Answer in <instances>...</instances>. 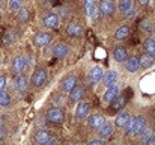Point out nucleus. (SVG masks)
I'll list each match as a JSON object with an SVG mask.
<instances>
[{"label": "nucleus", "mask_w": 155, "mask_h": 145, "mask_svg": "<svg viewBox=\"0 0 155 145\" xmlns=\"http://www.w3.org/2000/svg\"><path fill=\"white\" fill-rule=\"evenodd\" d=\"M146 123L143 116H130L128 123L125 124V133L128 135H140V132L145 129Z\"/></svg>", "instance_id": "1"}, {"label": "nucleus", "mask_w": 155, "mask_h": 145, "mask_svg": "<svg viewBox=\"0 0 155 145\" xmlns=\"http://www.w3.org/2000/svg\"><path fill=\"white\" fill-rule=\"evenodd\" d=\"M47 119L51 123V124H60L63 119H65V115H63V110L60 107H51L47 110Z\"/></svg>", "instance_id": "2"}, {"label": "nucleus", "mask_w": 155, "mask_h": 145, "mask_svg": "<svg viewBox=\"0 0 155 145\" xmlns=\"http://www.w3.org/2000/svg\"><path fill=\"white\" fill-rule=\"evenodd\" d=\"M26 70V57L24 56H15L12 60V73L15 76H20Z\"/></svg>", "instance_id": "3"}, {"label": "nucleus", "mask_w": 155, "mask_h": 145, "mask_svg": "<svg viewBox=\"0 0 155 145\" xmlns=\"http://www.w3.org/2000/svg\"><path fill=\"white\" fill-rule=\"evenodd\" d=\"M50 41H51V33H48V32H38V33L33 36V44H35L36 47H44V46H47Z\"/></svg>", "instance_id": "4"}, {"label": "nucleus", "mask_w": 155, "mask_h": 145, "mask_svg": "<svg viewBox=\"0 0 155 145\" xmlns=\"http://www.w3.org/2000/svg\"><path fill=\"white\" fill-rule=\"evenodd\" d=\"M47 82V71L44 68H38L33 76H32V85L35 86H42L44 83Z\"/></svg>", "instance_id": "5"}, {"label": "nucleus", "mask_w": 155, "mask_h": 145, "mask_svg": "<svg viewBox=\"0 0 155 145\" xmlns=\"http://www.w3.org/2000/svg\"><path fill=\"white\" fill-rule=\"evenodd\" d=\"M98 11L101 12V15L108 17L114 12V2L113 0H101L98 5Z\"/></svg>", "instance_id": "6"}, {"label": "nucleus", "mask_w": 155, "mask_h": 145, "mask_svg": "<svg viewBox=\"0 0 155 145\" xmlns=\"http://www.w3.org/2000/svg\"><path fill=\"white\" fill-rule=\"evenodd\" d=\"M35 142L41 145H47V144H54L56 141L50 138V133L47 130H38L35 133Z\"/></svg>", "instance_id": "7"}, {"label": "nucleus", "mask_w": 155, "mask_h": 145, "mask_svg": "<svg viewBox=\"0 0 155 145\" xmlns=\"http://www.w3.org/2000/svg\"><path fill=\"white\" fill-rule=\"evenodd\" d=\"M42 23H44V26H45V27H48V29H57V27H59V24H60V20H59V17H57L56 14L50 12V14L44 15Z\"/></svg>", "instance_id": "8"}, {"label": "nucleus", "mask_w": 155, "mask_h": 145, "mask_svg": "<svg viewBox=\"0 0 155 145\" xmlns=\"http://www.w3.org/2000/svg\"><path fill=\"white\" fill-rule=\"evenodd\" d=\"M120 92V88L114 83V85H111V86H108L107 88V91L104 92V95H103V101L104 103H107V104H110L113 100H114V97L117 95Z\"/></svg>", "instance_id": "9"}, {"label": "nucleus", "mask_w": 155, "mask_h": 145, "mask_svg": "<svg viewBox=\"0 0 155 145\" xmlns=\"http://www.w3.org/2000/svg\"><path fill=\"white\" fill-rule=\"evenodd\" d=\"M75 85H77V77H75V76H66V77L60 82V89H62L63 92H69Z\"/></svg>", "instance_id": "10"}, {"label": "nucleus", "mask_w": 155, "mask_h": 145, "mask_svg": "<svg viewBox=\"0 0 155 145\" xmlns=\"http://www.w3.org/2000/svg\"><path fill=\"white\" fill-rule=\"evenodd\" d=\"M104 123H105L104 116L103 115H98V113H94V115H91V116L87 118V126H89L91 129H95V130H98Z\"/></svg>", "instance_id": "11"}, {"label": "nucleus", "mask_w": 155, "mask_h": 145, "mask_svg": "<svg viewBox=\"0 0 155 145\" xmlns=\"http://www.w3.org/2000/svg\"><path fill=\"white\" fill-rule=\"evenodd\" d=\"M103 76H104V70L101 67H94L92 70H91V73H89V80H91V83H98V82H101L103 80Z\"/></svg>", "instance_id": "12"}, {"label": "nucleus", "mask_w": 155, "mask_h": 145, "mask_svg": "<svg viewBox=\"0 0 155 145\" xmlns=\"http://www.w3.org/2000/svg\"><path fill=\"white\" fill-rule=\"evenodd\" d=\"M91 110V104L87 101H78L77 109H75V116L77 118H84Z\"/></svg>", "instance_id": "13"}, {"label": "nucleus", "mask_w": 155, "mask_h": 145, "mask_svg": "<svg viewBox=\"0 0 155 145\" xmlns=\"http://www.w3.org/2000/svg\"><path fill=\"white\" fill-rule=\"evenodd\" d=\"M84 94V89H83V86H80V85H75L71 91H69V100L72 101V103H78L80 100H81V97Z\"/></svg>", "instance_id": "14"}, {"label": "nucleus", "mask_w": 155, "mask_h": 145, "mask_svg": "<svg viewBox=\"0 0 155 145\" xmlns=\"http://www.w3.org/2000/svg\"><path fill=\"white\" fill-rule=\"evenodd\" d=\"M66 33H68V36H71V38H78V36L83 33V29H81V26H80L78 23H71V24H68V27H66Z\"/></svg>", "instance_id": "15"}, {"label": "nucleus", "mask_w": 155, "mask_h": 145, "mask_svg": "<svg viewBox=\"0 0 155 145\" xmlns=\"http://www.w3.org/2000/svg\"><path fill=\"white\" fill-rule=\"evenodd\" d=\"M117 71H107L105 74L103 76V82H104V86L105 88H108V86H111V85H114L116 82H117Z\"/></svg>", "instance_id": "16"}, {"label": "nucleus", "mask_w": 155, "mask_h": 145, "mask_svg": "<svg viewBox=\"0 0 155 145\" xmlns=\"http://www.w3.org/2000/svg\"><path fill=\"white\" fill-rule=\"evenodd\" d=\"M110 104H111V109H113V110H117V112H119V110H122V109L125 107V104H127V97L117 94Z\"/></svg>", "instance_id": "17"}, {"label": "nucleus", "mask_w": 155, "mask_h": 145, "mask_svg": "<svg viewBox=\"0 0 155 145\" xmlns=\"http://www.w3.org/2000/svg\"><path fill=\"white\" fill-rule=\"evenodd\" d=\"M154 62H155V57L154 54H151V53H145L139 59V64H140L142 68H151L154 65Z\"/></svg>", "instance_id": "18"}, {"label": "nucleus", "mask_w": 155, "mask_h": 145, "mask_svg": "<svg viewBox=\"0 0 155 145\" xmlns=\"http://www.w3.org/2000/svg\"><path fill=\"white\" fill-rule=\"evenodd\" d=\"M111 133H113V126H111V124H108L107 121H105L103 126L98 129V135H100V138H101V139H107V138H110V136H111Z\"/></svg>", "instance_id": "19"}, {"label": "nucleus", "mask_w": 155, "mask_h": 145, "mask_svg": "<svg viewBox=\"0 0 155 145\" xmlns=\"http://www.w3.org/2000/svg\"><path fill=\"white\" fill-rule=\"evenodd\" d=\"M68 53H69V47L66 44H56L53 47V54L56 57H65L68 56Z\"/></svg>", "instance_id": "20"}, {"label": "nucleus", "mask_w": 155, "mask_h": 145, "mask_svg": "<svg viewBox=\"0 0 155 145\" xmlns=\"http://www.w3.org/2000/svg\"><path fill=\"white\" fill-rule=\"evenodd\" d=\"M130 32H131L130 26H128V24H124V26H120V27H119V29L114 32V38H116L117 41H122V40L128 38Z\"/></svg>", "instance_id": "21"}, {"label": "nucleus", "mask_w": 155, "mask_h": 145, "mask_svg": "<svg viewBox=\"0 0 155 145\" xmlns=\"http://www.w3.org/2000/svg\"><path fill=\"white\" fill-rule=\"evenodd\" d=\"M125 67H127V71L128 73H136L139 68H140V64H139V57H127L125 60Z\"/></svg>", "instance_id": "22"}, {"label": "nucleus", "mask_w": 155, "mask_h": 145, "mask_svg": "<svg viewBox=\"0 0 155 145\" xmlns=\"http://www.w3.org/2000/svg\"><path fill=\"white\" fill-rule=\"evenodd\" d=\"M113 57L116 62H125L127 57H128V53L124 47H116L113 50Z\"/></svg>", "instance_id": "23"}, {"label": "nucleus", "mask_w": 155, "mask_h": 145, "mask_svg": "<svg viewBox=\"0 0 155 145\" xmlns=\"http://www.w3.org/2000/svg\"><path fill=\"white\" fill-rule=\"evenodd\" d=\"M128 119H130V113L125 110H119V113L116 116V127H125Z\"/></svg>", "instance_id": "24"}, {"label": "nucleus", "mask_w": 155, "mask_h": 145, "mask_svg": "<svg viewBox=\"0 0 155 145\" xmlns=\"http://www.w3.org/2000/svg\"><path fill=\"white\" fill-rule=\"evenodd\" d=\"M15 85H17V89H18L20 92H26L27 88H29V80H27L24 76H18Z\"/></svg>", "instance_id": "25"}, {"label": "nucleus", "mask_w": 155, "mask_h": 145, "mask_svg": "<svg viewBox=\"0 0 155 145\" xmlns=\"http://www.w3.org/2000/svg\"><path fill=\"white\" fill-rule=\"evenodd\" d=\"M133 9V0H119V11L128 14Z\"/></svg>", "instance_id": "26"}, {"label": "nucleus", "mask_w": 155, "mask_h": 145, "mask_svg": "<svg viewBox=\"0 0 155 145\" xmlns=\"http://www.w3.org/2000/svg\"><path fill=\"white\" fill-rule=\"evenodd\" d=\"M143 48L146 53H151V54H155V41L152 38H148L145 43H143Z\"/></svg>", "instance_id": "27"}, {"label": "nucleus", "mask_w": 155, "mask_h": 145, "mask_svg": "<svg viewBox=\"0 0 155 145\" xmlns=\"http://www.w3.org/2000/svg\"><path fill=\"white\" fill-rule=\"evenodd\" d=\"M9 104H11V95H9L8 92L2 91V92H0V106L6 107V106H9Z\"/></svg>", "instance_id": "28"}, {"label": "nucleus", "mask_w": 155, "mask_h": 145, "mask_svg": "<svg viewBox=\"0 0 155 145\" xmlns=\"http://www.w3.org/2000/svg\"><path fill=\"white\" fill-rule=\"evenodd\" d=\"M18 11H20V12H18V15H17V18H18V20H20L21 23H24V21H27V18H29V11H27L26 8H23V6H21V8H20Z\"/></svg>", "instance_id": "29"}, {"label": "nucleus", "mask_w": 155, "mask_h": 145, "mask_svg": "<svg viewBox=\"0 0 155 145\" xmlns=\"http://www.w3.org/2000/svg\"><path fill=\"white\" fill-rule=\"evenodd\" d=\"M140 27H142V30H143V32H149V30H152V21H151L149 18H146V20H143V21H142Z\"/></svg>", "instance_id": "30"}, {"label": "nucleus", "mask_w": 155, "mask_h": 145, "mask_svg": "<svg viewBox=\"0 0 155 145\" xmlns=\"http://www.w3.org/2000/svg\"><path fill=\"white\" fill-rule=\"evenodd\" d=\"M151 135H154V130H152V129H146V126H145V129L140 132V138H142V141L148 139Z\"/></svg>", "instance_id": "31"}, {"label": "nucleus", "mask_w": 155, "mask_h": 145, "mask_svg": "<svg viewBox=\"0 0 155 145\" xmlns=\"http://www.w3.org/2000/svg\"><path fill=\"white\" fill-rule=\"evenodd\" d=\"M23 6V0H9V8L14 11H18Z\"/></svg>", "instance_id": "32"}, {"label": "nucleus", "mask_w": 155, "mask_h": 145, "mask_svg": "<svg viewBox=\"0 0 155 145\" xmlns=\"http://www.w3.org/2000/svg\"><path fill=\"white\" fill-rule=\"evenodd\" d=\"M14 35H15L14 32H8V33L5 35V43H6V44L14 43V41H15V36H14Z\"/></svg>", "instance_id": "33"}, {"label": "nucleus", "mask_w": 155, "mask_h": 145, "mask_svg": "<svg viewBox=\"0 0 155 145\" xmlns=\"http://www.w3.org/2000/svg\"><path fill=\"white\" fill-rule=\"evenodd\" d=\"M6 85H8V80H6V77H5V76H0V92H2V91H5Z\"/></svg>", "instance_id": "34"}, {"label": "nucleus", "mask_w": 155, "mask_h": 145, "mask_svg": "<svg viewBox=\"0 0 155 145\" xmlns=\"http://www.w3.org/2000/svg\"><path fill=\"white\" fill-rule=\"evenodd\" d=\"M5 135H6V127H5L3 123H0V139L5 138Z\"/></svg>", "instance_id": "35"}, {"label": "nucleus", "mask_w": 155, "mask_h": 145, "mask_svg": "<svg viewBox=\"0 0 155 145\" xmlns=\"http://www.w3.org/2000/svg\"><path fill=\"white\" fill-rule=\"evenodd\" d=\"M145 142L148 145H155V135H151L148 139H145Z\"/></svg>", "instance_id": "36"}, {"label": "nucleus", "mask_w": 155, "mask_h": 145, "mask_svg": "<svg viewBox=\"0 0 155 145\" xmlns=\"http://www.w3.org/2000/svg\"><path fill=\"white\" fill-rule=\"evenodd\" d=\"M104 144V139H94V141H91L89 145H103Z\"/></svg>", "instance_id": "37"}, {"label": "nucleus", "mask_w": 155, "mask_h": 145, "mask_svg": "<svg viewBox=\"0 0 155 145\" xmlns=\"http://www.w3.org/2000/svg\"><path fill=\"white\" fill-rule=\"evenodd\" d=\"M137 3H139L140 6H146V5L149 3V0H137Z\"/></svg>", "instance_id": "38"}, {"label": "nucleus", "mask_w": 155, "mask_h": 145, "mask_svg": "<svg viewBox=\"0 0 155 145\" xmlns=\"http://www.w3.org/2000/svg\"><path fill=\"white\" fill-rule=\"evenodd\" d=\"M94 0H84V5H92Z\"/></svg>", "instance_id": "39"}, {"label": "nucleus", "mask_w": 155, "mask_h": 145, "mask_svg": "<svg viewBox=\"0 0 155 145\" xmlns=\"http://www.w3.org/2000/svg\"><path fill=\"white\" fill-rule=\"evenodd\" d=\"M152 40L155 41V29H154V32H152Z\"/></svg>", "instance_id": "40"}, {"label": "nucleus", "mask_w": 155, "mask_h": 145, "mask_svg": "<svg viewBox=\"0 0 155 145\" xmlns=\"http://www.w3.org/2000/svg\"><path fill=\"white\" fill-rule=\"evenodd\" d=\"M0 20H2V11H0Z\"/></svg>", "instance_id": "41"}]
</instances>
